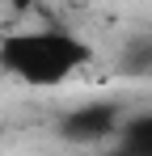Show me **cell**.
I'll use <instances>...</instances> for the list:
<instances>
[{
	"label": "cell",
	"mask_w": 152,
	"mask_h": 156,
	"mask_svg": "<svg viewBox=\"0 0 152 156\" xmlns=\"http://www.w3.org/2000/svg\"><path fill=\"white\" fill-rule=\"evenodd\" d=\"M89 59V47L59 26L42 30H13L0 42V68L13 80H21L30 89H59L80 72V63Z\"/></svg>",
	"instance_id": "cell-1"
},
{
	"label": "cell",
	"mask_w": 152,
	"mask_h": 156,
	"mask_svg": "<svg viewBox=\"0 0 152 156\" xmlns=\"http://www.w3.org/2000/svg\"><path fill=\"white\" fill-rule=\"evenodd\" d=\"M127 148L152 152V114H148V118H135V122H127Z\"/></svg>",
	"instance_id": "cell-3"
},
{
	"label": "cell",
	"mask_w": 152,
	"mask_h": 156,
	"mask_svg": "<svg viewBox=\"0 0 152 156\" xmlns=\"http://www.w3.org/2000/svg\"><path fill=\"white\" fill-rule=\"evenodd\" d=\"M114 122H118V105H110V101L80 105L68 118V135H76V139H101V135L114 131Z\"/></svg>",
	"instance_id": "cell-2"
},
{
	"label": "cell",
	"mask_w": 152,
	"mask_h": 156,
	"mask_svg": "<svg viewBox=\"0 0 152 156\" xmlns=\"http://www.w3.org/2000/svg\"><path fill=\"white\" fill-rule=\"evenodd\" d=\"M42 4H68V0H42Z\"/></svg>",
	"instance_id": "cell-4"
}]
</instances>
